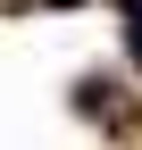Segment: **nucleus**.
<instances>
[{
	"mask_svg": "<svg viewBox=\"0 0 142 150\" xmlns=\"http://www.w3.org/2000/svg\"><path fill=\"white\" fill-rule=\"evenodd\" d=\"M126 42H134V59H142V0L126 8Z\"/></svg>",
	"mask_w": 142,
	"mask_h": 150,
	"instance_id": "1",
	"label": "nucleus"
}]
</instances>
